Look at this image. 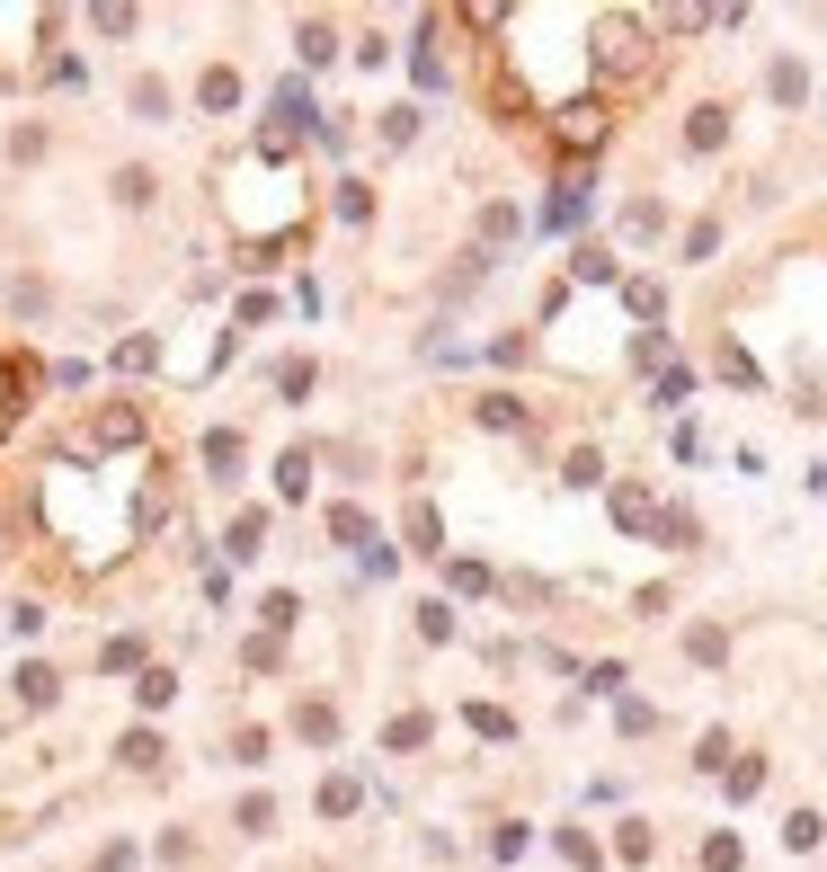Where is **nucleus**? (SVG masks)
<instances>
[{
	"mask_svg": "<svg viewBox=\"0 0 827 872\" xmlns=\"http://www.w3.org/2000/svg\"><path fill=\"white\" fill-rule=\"evenodd\" d=\"M258 534H267V508H249V516L232 525V553H258Z\"/></svg>",
	"mask_w": 827,
	"mask_h": 872,
	"instance_id": "obj_22",
	"label": "nucleus"
},
{
	"mask_svg": "<svg viewBox=\"0 0 827 872\" xmlns=\"http://www.w3.org/2000/svg\"><path fill=\"white\" fill-rule=\"evenodd\" d=\"M223 214L249 232V249H258V258H267V223L286 232V249H294V223H303V178L286 170V152H267V143H258V152L223 178ZM258 258H249V267H258Z\"/></svg>",
	"mask_w": 827,
	"mask_h": 872,
	"instance_id": "obj_1",
	"label": "nucleus"
},
{
	"mask_svg": "<svg viewBox=\"0 0 827 872\" xmlns=\"http://www.w3.org/2000/svg\"><path fill=\"white\" fill-rule=\"evenodd\" d=\"M329 54H338V36H329V27L312 19V27H303V62H329Z\"/></svg>",
	"mask_w": 827,
	"mask_h": 872,
	"instance_id": "obj_24",
	"label": "nucleus"
},
{
	"mask_svg": "<svg viewBox=\"0 0 827 872\" xmlns=\"http://www.w3.org/2000/svg\"><path fill=\"white\" fill-rule=\"evenodd\" d=\"M303 481H312V454H286V463H276V490H286V499H303Z\"/></svg>",
	"mask_w": 827,
	"mask_h": 872,
	"instance_id": "obj_15",
	"label": "nucleus"
},
{
	"mask_svg": "<svg viewBox=\"0 0 827 872\" xmlns=\"http://www.w3.org/2000/svg\"><path fill=\"white\" fill-rule=\"evenodd\" d=\"M205 463H214V481H232V463H241V437H232V428H214V437H205Z\"/></svg>",
	"mask_w": 827,
	"mask_h": 872,
	"instance_id": "obj_11",
	"label": "nucleus"
},
{
	"mask_svg": "<svg viewBox=\"0 0 827 872\" xmlns=\"http://www.w3.org/2000/svg\"><path fill=\"white\" fill-rule=\"evenodd\" d=\"M365 214H374V196L348 178V187H338V223H365Z\"/></svg>",
	"mask_w": 827,
	"mask_h": 872,
	"instance_id": "obj_20",
	"label": "nucleus"
},
{
	"mask_svg": "<svg viewBox=\"0 0 827 872\" xmlns=\"http://www.w3.org/2000/svg\"><path fill=\"white\" fill-rule=\"evenodd\" d=\"M125 766H133V775H161V766H170L161 730H125Z\"/></svg>",
	"mask_w": 827,
	"mask_h": 872,
	"instance_id": "obj_6",
	"label": "nucleus"
},
{
	"mask_svg": "<svg viewBox=\"0 0 827 872\" xmlns=\"http://www.w3.org/2000/svg\"><path fill=\"white\" fill-rule=\"evenodd\" d=\"M90 27H98V36H133V10H125V0H107V10H90Z\"/></svg>",
	"mask_w": 827,
	"mask_h": 872,
	"instance_id": "obj_19",
	"label": "nucleus"
},
{
	"mask_svg": "<svg viewBox=\"0 0 827 872\" xmlns=\"http://www.w3.org/2000/svg\"><path fill=\"white\" fill-rule=\"evenodd\" d=\"M294 730H303L312 748H338V712H329V704H294Z\"/></svg>",
	"mask_w": 827,
	"mask_h": 872,
	"instance_id": "obj_7",
	"label": "nucleus"
},
{
	"mask_svg": "<svg viewBox=\"0 0 827 872\" xmlns=\"http://www.w3.org/2000/svg\"><path fill=\"white\" fill-rule=\"evenodd\" d=\"M133 659H143V641H125V632H116V641L98 650V667H107V677H125V667H133Z\"/></svg>",
	"mask_w": 827,
	"mask_h": 872,
	"instance_id": "obj_17",
	"label": "nucleus"
},
{
	"mask_svg": "<svg viewBox=\"0 0 827 872\" xmlns=\"http://www.w3.org/2000/svg\"><path fill=\"white\" fill-rule=\"evenodd\" d=\"M551 125H561L570 143H605V107H596V98H570V107L551 116Z\"/></svg>",
	"mask_w": 827,
	"mask_h": 872,
	"instance_id": "obj_4",
	"label": "nucleus"
},
{
	"mask_svg": "<svg viewBox=\"0 0 827 872\" xmlns=\"http://www.w3.org/2000/svg\"><path fill=\"white\" fill-rule=\"evenodd\" d=\"M196 98H205V107H232V98H241V81H232V72H205V81H196Z\"/></svg>",
	"mask_w": 827,
	"mask_h": 872,
	"instance_id": "obj_16",
	"label": "nucleus"
},
{
	"mask_svg": "<svg viewBox=\"0 0 827 872\" xmlns=\"http://www.w3.org/2000/svg\"><path fill=\"white\" fill-rule=\"evenodd\" d=\"M614 516H624V525L641 534V525H650V499H641V490H614Z\"/></svg>",
	"mask_w": 827,
	"mask_h": 872,
	"instance_id": "obj_21",
	"label": "nucleus"
},
{
	"mask_svg": "<svg viewBox=\"0 0 827 872\" xmlns=\"http://www.w3.org/2000/svg\"><path fill=\"white\" fill-rule=\"evenodd\" d=\"M276 392H286V400H303V392H312V357H294L286 374H276Z\"/></svg>",
	"mask_w": 827,
	"mask_h": 872,
	"instance_id": "obj_23",
	"label": "nucleus"
},
{
	"mask_svg": "<svg viewBox=\"0 0 827 872\" xmlns=\"http://www.w3.org/2000/svg\"><path fill=\"white\" fill-rule=\"evenodd\" d=\"M409 544H419V553H445V534H436V508H428V499L409 508Z\"/></svg>",
	"mask_w": 827,
	"mask_h": 872,
	"instance_id": "obj_13",
	"label": "nucleus"
},
{
	"mask_svg": "<svg viewBox=\"0 0 827 872\" xmlns=\"http://www.w3.org/2000/svg\"><path fill=\"white\" fill-rule=\"evenodd\" d=\"M329 534H338V544H357L365 561L383 553V544H374V516H365V508H329Z\"/></svg>",
	"mask_w": 827,
	"mask_h": 872,
	"instance_id": "obj_5",
	"label": "nucleus"
},
{
	"mask_svg": "<svg viewBox=\"0 0 827 872\" xmlns=\"http://www.w3.org/2000/svg\"><path fill=\"white\" fill-rule=\"evenodd\" d=\"M27 392H36V365H27V357H10V365H0V428H19V419H27Z\"/></svg>",
	"mask_w": 827,
	"mask_h": 872,
	"instance_id": "obj_2",
	"label": "nucleus"
},
{
	"mask_svg": "<svg viewBox=\"0 0 827 872\" xmlns=\"http://www.w3.org/2000/svg\"><path fill=\"white\" fill-rule=\"evenodd\" d=\"M721 133H730V116H721V107H695V125H685V143H695V152H712Z\"/></svg>",
	"mask_w": 827,
	"mask_h": 872,
	"instance_id": "obj_10",
	"label": "nucleus"
},
{
	"mask_svg": "<svg viewBox=\"0 0 827 872\" xmlns=\"http://www.w3.org/2000/svg\"><path fill=\"white\" fill-rule=\"evenodd\" d=\"M54 695H62V677H54L45 659H27V667H19V704H54Z\"/></svg>",
	"mask_w": 827,
	"mask_h": 872,
	"instance_id": "obj_8",
	"label": "nucleus"
},
{
	"mask_svg": "<svg viewBox=\"0 0 827 872\" xmlns=\"http://www.w3.org/2000/svg\"><path fill=\"white\" fill-rule=\"evenodd\" d=\"M383 748H392V757H409V748H428V721H419V712H400V721L383 730Z\"/></svg>",
	"mask_w": 827,
	"mask_h": 872,
	"instance_id": "obj_9",
	"label": "nucleus"
},
{
	"mask_svg": "<svg viewBox=\"0 0 827 872\" xmlns=\"http://www.w3.org/2000/svg\"><path fill=\"white\" fill-rule=\"evenodd\" d=\"M116 445H143V410H107L90 428V454H116Z\"/></svg>",
	"mask_w": 827,
	"mask_h": 872,
	"instance_id": "obj_3",
	"label": "nucleus"
},
{
	"mask_svg": "<svg viewBox=\"0 0 827 872\" xmlns=\"http://www.w3.org/2000/svg\"><path fill=\"white\" fill-rule=\"evenodd\" d=\"M241 828H249V837H267V828H276V801H267V792H249V801H241Z\"/></svg>",
	"mask_w": 827,
	"mask_h": 872,
	"instance_id": "obj_18",
	"label": "nucleus"
},
{
	"mask_svg": "<svg viewBox=\"0 0 827 872\" xmlns=\"http://www.w3.org/2000/svg\"><path fill=\"white\" fill-rule=\"evenodd\" d=\"M348 811H357V783L329 775V783H321V819H348Z\"/></svg>",
	"mask_w": 827,
	"mask_h": 872,
	"instance_id": "obj_12",
	"label": "nucleus"
},
{
	"mask_svg": "<svg viewBox=\"0 0 827 872\" xmlns=\"http://www.w3.org/2000/svg\"><path fill=\"white\" fill-rule=\"evenodd\" d=\"M133 695H143V704H152V712H161V704H170V695H178V677H170V667H143V677H133Z\"/></svg>",
	"mask_w": 827,
	"mask_h": 872,
	"instance_id": "obj_14",
	"label": "nucleus"
}]
</instances>
